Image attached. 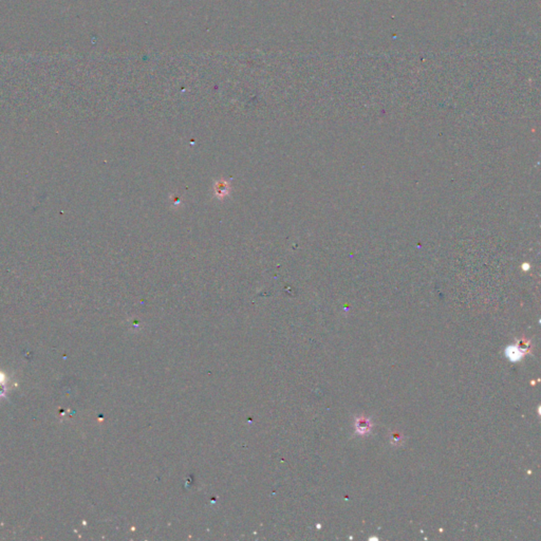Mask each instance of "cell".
Returning <instances> with one entry per match:
<instances>
[{"label": "cell", "instance_id": "3957f363", "mask_svg": "<svg viewBox=\"0 0 541 541\" xmlns=\"http://www.w3.org/2000/svg\"><path fill=\"white\" fill-rule=\"evenodd\" d=\"M216 192H217L218 196H220V197L226 196V193L228 192V187H227L226 182H221V183H218V185L216 187Z\"/></svg>", "mask_w": 541, "mask_h": 541}, {"label": "cell", "instance_id": "7a4b0ae2", "mask_svg": "<svg viewBox=\"0 0 541 541\" xmlns=\"http://www.w3.org/2000/svg\"><path fill=\"white\" fill-rule=\"evenodd\" d=\"M370 427H371V425H370V422L367 421L366 419L361 418L360 420H357L356 422V430L358 434H366L370 430Z\"/></svg>", "mask_w": 541, "mask_h": 541}, {"label": "cell", "instance_id": "6da1fadb", "mask_svg": "<svg viewBox=\"0 0 541 541\" xmlns=\"http://www.w3.org/2000/svg\"><path fill=\"white\" fill-rule=\"evenodd\" d=\"M506 356L512 362H519L522 357H524V351H522L518 346H509L506 348Z\"/></svg>", "mask_w": 541, "mask_h": 541}, {"label": "cell", "instance_id": "277c9868", "mask_svg": "<svg viewBox=\"0 0 541 541\" xmlns=\"http://www.w3.org/2000/svg\"><path fill=\"white\" fill-rule=\"evenodd\" d=\"M3 382H4V376L1 373H0V397H2L4 394V391H5V387L2 384Z\"/></svg>", "mask_w": 541, "mask_h": 541}]
</instances>
